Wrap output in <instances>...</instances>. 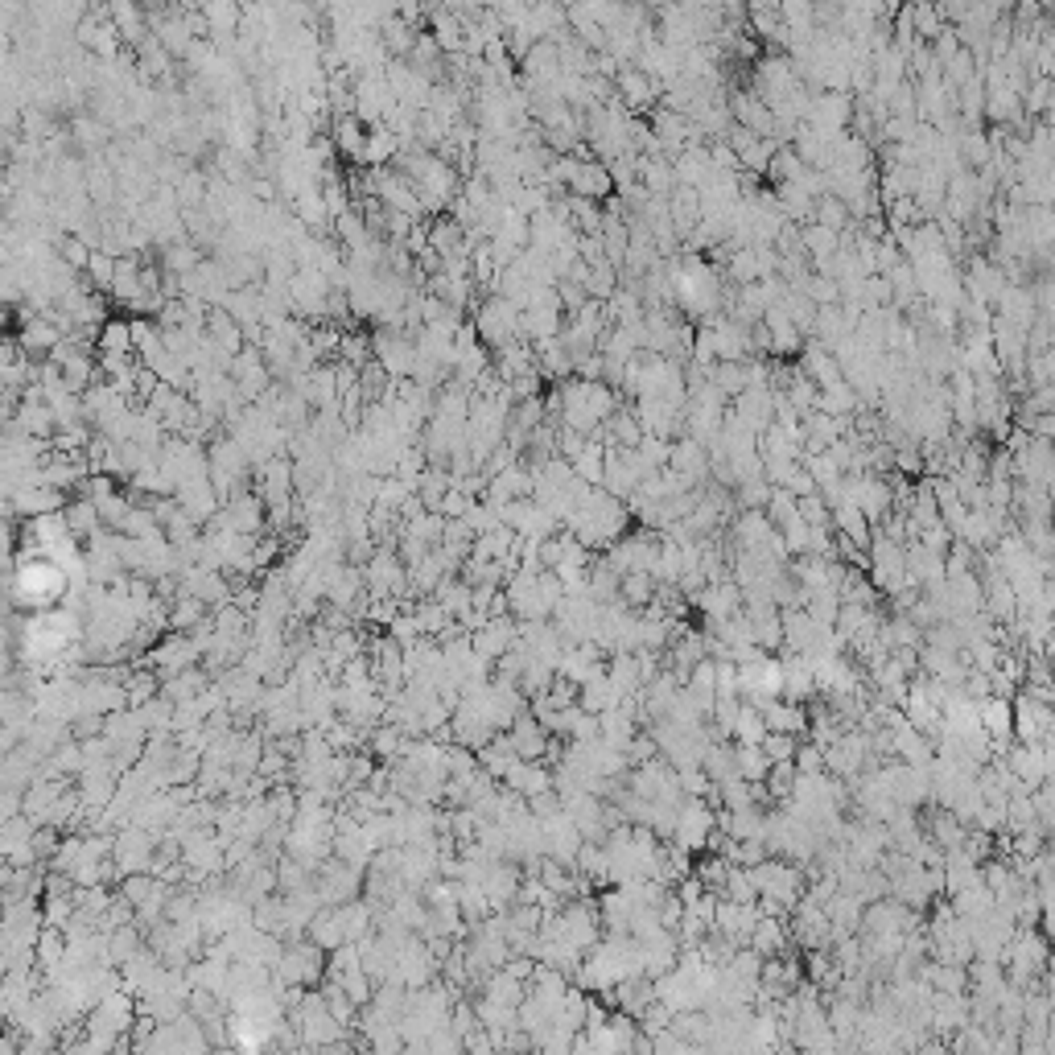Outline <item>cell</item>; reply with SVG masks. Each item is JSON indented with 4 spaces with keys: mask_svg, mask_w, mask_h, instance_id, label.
<instances>
[{
    "mask_svg": "<svg viewBox=\"0 0 1055 1055\" xmlns=\"http://www.w3.org/2000/svg\"><path fill=\"white\" fill-rule=\"evenodd\" d=\"M474 330H479V343L499 355L503 347L520 343V310L507 297H487L474 310Z\"/></svg>",
    "mask_w": 1055,
    "mask_h": 1055,
    "instance_id": "cell-1",
    "label": "cell"
},
{
    "mask_svg": "<svg viewBox=\"0 0 1055 1055\" xmlns=\"http://www.w3.org/2000/svg\"><path fill=\"white\" fill-rule=\"evenodd\" d=\"M870 582H874V590H882V594H903V590H911V573H907V544H895V540H887V536H878L874 532V544H870Z\"/></svg>",
    "mask_w": 1055,
    "mask_h": 1055,
    "instance_id": "cell-2",
    "label": "cell"
},
{
    "mask_svg": "<svg viewBox=\"0 0 1055 1055\" xmlns=\"http://www.w3.org/2000/svg\"><path fill=\"white\" fill-rule=\"evenodd\" d=\"M713 829H718V812H713L705 800H685L680 804V816H676V833H672V845L685 849V854H701L709 845Z\"/></svg>",
    "mask_w": 1055,
    "mask_h": 1055,
    "instance_id": "cell-3",
    "label": "cell"
},
{
    "mask_svg": "<svg viewBox=\"0 0 1055 1055\" xmlns=\"http://www.w3.org/2000/svg\"><path fill=\"white\" fill-rule=\"evenodd\" d=\"M660 91H664V87H660L648 71H639V66H623L619 79H615V95L623 99V108H627L631 116H639V112H656V99H664Z\"/></svg>",
    "mask_w": 1055,
    "mask_h": 1055,
    "instance_id": "cell-4",
    "label": "cell"
},
{
    "mask_svg": "<svg viewBox=\"0 0 1055 1055\" xmlns=\"http://www.w3.org/2000/svg\"><path fill=\"white\" fill-rule=\"evenodd\" d=\"M730 116L738 128L746 132H755V136H767V141H775V112L759 99V91H734L730 95Z\"/></svg>",
    "mask_w": 1055,
    "mask_h": 1055,
    "instance_id": "cell-5",
    "label": "cell"
},
{
    "mask_svg": "<svg viewBox=\"0 0 1055 1055\" xmlns=\"http://www.w3.org/2000/svg\"><path fill=\"white\" fill-rule=\"evenodd\" d=\"M569 194L573 198H590V202L615 198V178H610V165L598 161V157H582V161H577V174H573Z\"/></svg>",
    "mask_w": 1055,
    "mask_h": 1055,
    "instance_id": "cell-6",
    "label": "cell"
},
{
    "mask_svg": "<svg viewBox=\"0 0 1055 1055\" xmlns=\"http://www.w3.org/2000/svg\"><path fill=\"white\" fill-rule=\"evenodd\" d=\"M13 338H17V347H21L29 359H38V355L54 359V351L66 343V334H62V330H58L50 318H29V322H25V326H21Z\"/></svg>",
    "mask_w": 1055,
    "mask_h": 1055,
    "instance_id": "cell-7",
    "label": "cell"
},
{
    "mask_svg": "<svg viewBox=\"0 0 1055 1055\" xmlns=\"http://www.w3.org/2000/svg\"><path fill=\"white\" fill-rule=\"evenodd\" d=\"M800 371H804V376H808L816 388H821V392L845 380V376H841V363H837V355H833L829 347H821V343H816V338H812V343L800 351Z\"/></svg>",
    "mask_w": 1055,
    "mask_h": 1055,
    "instance_id": "cell-8",
    "label": "cell"
},
{
    "mask_svg": "<svg viewBox=\"0 0 1055 1055\" xmlns=\"http://www.w3.org/2000/svg\"><path fill=\"white\" fill-rule=\"evenodd\" d=\"M763 326H767V334H771V355H775V359H784V355H796V351H800L804 334L796 330V322H792V314L784 310V305H771V310L763 314Z\"/></svg>",
    "mask_w": 1055,
    "mask_h": 1055,
    "instance_id": "cell-9",
    "label": "cell"
},
{
    "mask_svg": "<svg viewBox=\"0 0 1055 1055\" xmlns=\"http://www.w3.org/2000/svg\"><path fill=\"white\" fill-rule=\"evenodd\" d=\"M763 722H767V734H800L812 718H808V709L800 701H788V697H775L767 701L763 709Z\"/></svg>",
    "mask_w": 1055,
    "mask_h": 1055,
    "instance_id": "cell-10",
    "label": "cell"
},
{
    "mask_svg": "<svg viewBox=\"0 0 1055 1055\" xmlns=\"http://www.w3.org/2000/svg\"><path fill=\"white\" fill-rule=\"evenodd\" d=\"M668 466L676 474H685V479H693V483H705V474H709V450L701 446V441H693V437H676Z\"/></svg>",
    "mask_w": 1055,
    "mask_h": 1055,
    "instance_id": "cell-11",
    "label": "cell"
},
{
    "mask_svg": "<svg viewBox=\"0 0 1055 1055\" xmlns=\"http://www.w3.org/2000/svg\"><path fill=\"white\" fill-rule=\"evenodd\" d=\"M330 132H334V149L343 153L347 161L363 165V145H367L363 120H359V116H334V120H330Z\"/></svg>",
    "mask_w": 1055,
    "mask_h": 1055,
    "instance_id": "cell-12",
    "label": "cell"
},
{
    "mask_svg": "<svg viewBox=\"0 0 1055 1055\" xmlns=\"http://www.w3.org/2000/svg\"><path fill=\"white\" fill-rule=\"evenodd\" d=\"M62 516H66V528H71L75 540H95L99 532H104V516H99V507L91 499H83V495L66 503Z\"/></svg>",
    "mask_w": 1055,
    "mask_h": 1055,
    "instance_id": "cell-13",
    "label": "cell"
},
{
    "mask_svg": "<svg viewBox=\"0 0 1055 1055\" xmlns=\"http://www.w3.org/2000/svg\"><path fill=\"white\" fill-rule=\"evenodd\" d=\"M639 186L656 194V198H668L676 190V169L668 157H639Z\"/></svg>",
    "mask_w": 1055,
    "mask_h": 1055,
    "instance_id": "cell-14",
    "label": "cell"
},
{
    "mask_svg": "<svg viewBox=\"0 0 1055 1055\" xmlns=\"http://www.w3.org/2000/svg\"><path fill=\"white\" fill-rule=\"evenodd\" d=\"M816 413H829V417H837V421H849L854 413H862V396H858V388L854 384H833V388H825L821 392V404H816Z\"/></svg>",
    "mask_w": 1055,
    "mask_h": 1055,
    "instance_id": "cell-15",
    "label": "cell"
},
{
    "mask_svg": "<svg viewBox=\"0 0 1055 1055\" xmlns=\"http://www.w3.org/2000/svg\"><path fill=\"white\" fill-rule=\"evenodd\" d=\"M656 594H660L656 573H627V577H623V586H619V602H623L627 610H635V615H639L643 606H652Z\"/></svg>",
    "mask_w": 1055,
    "mask_h": 1055,
    "instance_id": "cell-16",
    "label": "cell"
},
{
    "mask_svg": "<svg viewBox=\"0 0 1055 1055\" xmlns=\"http://www.w3.org/2000/svg\"><path fill=\"white\" fill-rule=\"evenodd\" d=\"M569 466H573V474L586 487H602V479H606V441H586L582 454H577Z\"/></svg>",
    "mask_w": 1055,
    "mask_h": 1055,
    "instance_id": "cell-17",
    "label": "cell"
},
{
    "mask_svg": "<svg viewBox=\"0 0 1055 1055\" xmlns=\"http://www.w3.org/2000/svg\"><path fill=\"white\" fill-rule=\"evenodd\" d=\"M512 746H516V755L528 759V763H540V755L549 751V738H544V726L536 718H520L516 730H512Z\"/></svg>",
    "mask_w": 1055,
    "mask_h": 1055,
    "instance_id": "cell-18",
    "label": "cell"
},
{
    "mask_svg": "<svg viewBox=\"0 0 1055 1055\" xmlns=\"http://www.w3.org/2000/svg\"><path fill=\"white\" fill-rule=\"evenodd\" d=\"M734 763H738V779H746V784H767L775 767L763 746H734Z\"/></svg>",
    "mask_w": 1055,
    "mask_h": 1055,
    "instance_id": "cell-19",
    "label": "cell"
},
{
    "mask_svg": "<svg viewBox=\"0 0 1055 1055\" xmlns=\"http://www.w3.org/2000/svg\"><path fill=\"white\" fill-rule=\"evenodd\" d=\"M788 928L779 924V915H763L759 920V928H755V936H751V948L759 952V957H779V948L788 944Z\"/></svg>",
    "mask_w": 1055,
    "mask_h": 1055,
    "instance_id": "cell-20",
    "label": "cell"
},
{
    "mask_svg": "<svg viewBox=\"0 0 1055 1055\" xmlns=\"http://www.w3.org/2000/svg\"><path fill=\"white\" fill-rule=\"evenodd\" d=\"M99 355H136V343H132V322H104L99 330Z\"/></svg>",
    "mask_w": 1055,
    "mask_h": 1055,
    "instance_id": "cell-21",
    "label": "cell"
},
{
    "mask_svg": "<svg viewBox=\"0 0 1055 1055\" xmlns=\"http://www.w3.org/2000/svg\"><path fill=\"white\" fill-rule=\"evenodd\" d=\"M54 248H58V260H62L66 268H75V272H83V277H87V268H91V260H95V252H91L87 240H79V235H58Z\"/></svg>",
    "mask_w": 1055,
    "mask_h": 1055,
    "instance_id": "cell-22",
    "label": "cell"
},
{
    "mask_svg": "<svg viewBox=\"0 0 1055 1055\" xmlns=\"http://www.w3.org/2000/svg\"><path fill=\"white\" fill-rule=\"evenodd\" d=\"M763 738H767V722H763V713H759V709H751V705H742L738 722H734V742H738V746H763Z\"/></svg>",
    "mask_w": 1055,
    "mask_h": 1055,
    "instance_id": "cell-23",
    "label": "cell"
},
{
    "mask_svg": "<svg viewBox=\"0 0 1055 1055\" xmlns=\"http://www.w3.org/2000/svg\"><path fill=\"white\" fill-rule=\"evenodd\" d=\"M816 223H825L833 231H849V227H854V215H849V207L837 194H825L821 202H816Z\"/></svg>",
    "mask_w": 1055,
    "mask_h": 1055,
    "instance_id": "cell-24",
    "label": "cell"
},
{
    "mask_svg": "<svg viewBox=\"0 0 1055 1055\" xmlns=\"http://www.w3.org/2000/svg\"><path fill=\"white\" fill-rule=\"evenodd\" d=\"M87 281H91L95 289L112 293V285H116V256L95 252V260H91V268H87Z\"/></svg>",
    "mask_w": 1055,
    "mask_h": 1055,
    "instance_id": "cell-25",
    "label": "cell"
},
{
    "mask_svg": "<svg viewBox=\"0 0 1055 1055\" xmlns=\"http://www.w3.org/2000/svg\"><path fill=\"white\" fill-rule=\"evenodd\" d=\"M763 751H767L771 763H796L800 742H796V734H767L763 738Z\"/></svg>",
    "mask_w": 1055,
    "mask_h": 1055,
    "instance_id": "cell-26",
    "label": "cell"
},
{
    "mask_svg": "<svg viewBox=\"0 0 1055 1055\" xmlns=\"http://www.w3.org/2000/svg\"><path fill=\"white\" fill-rule=\"evenodd\" d=\"M796 512H800V520L812 524V528L833 524V520H829V503H825V495H804V499H796Z\"/></svg>",
    "mask_w": 1055,
    "mask_h": 1055,
    "instance_id": "cell-27",
    "label": "cell"
},
{
    "mask_svg": "<svg viewBox=\"0 0 1055 1055\" xmlns=\"http://www.w3.org/2000/svg\"><path fill=\"white\" fill-rule=\"evenodd\" d=\"M75 141L87 145V149H91V145H104V141H108V124H104V120H95V116H79V120H75Z\"/></svg>",
    "mask_w": 1055,
    "mask_h": 1055,
    "instance_id": "cell-28",
    "label": "cell"
},
{
    "mask_svg": "<svg viewBox=\"0 0 1055 1055\" xmlns=\"http://www.w3.org/2000/svg\"><path fill=\"white\" fill-rule=\"evenodd\" d=\"M796 771L800 775H825V751H821V746H812V742L800 746V751H796Z\"/></svg>",
    "mask_w": 1055,
    "mask_h": 1055,
    "instance_id": "cell-29",
    "label": "cell"
},
{
    "mask_svg": "<svg viewBox=\"0 0 1055 1055\" xmlns=\"http://www.w3.org/2000/svg\"><path fill=\"white\" fill-rule=\"evenodd\" d=\"M174 190H178V198L186 202V207H194V202H202V190H207V186H202V174H194V169H186V174H182V182H178Z\"/></svg>",
    "mask_w": 1055,
    "mask_h": 1055,
    "instance_id": "cell-30",
    "label": "cell"
},
{
    "mask_svg": "<svg viewBox=\"0 0 1055 1055\" xmlns=\"http://www.w3.org/2000/svg\"><path fill=\"white\" fill-rule=\"evenodd\" d=\"M788 491H792L796 499H804V495H821V487H816V479H812V474H808L804 466L796 470V479H792V487H788Z\"/></svg>",
    "mask_w": 1055,
    "mask_h": 1055,
    "instance_id": "cell-31",
    "label": "cell"
},
{
    "mask_svg": "<svg viewBox=\"0 0 1055 1055\" xmlns=\"http://www.w3.org/2000/svg\"><path fill=\"white\" fill-rule=\"evenodd\" d=\"M1039 755H1043V775H1047V784H1055V742H1043V746H1039Z\"/></svg>",
    "mask_w": 1055,
    "mask_h": 1055,
    "instance_id": "cell-32",
    "label": "cell"
},
{
    "mask_svg": "<svg viewBox=\"0 0 1055 1055\" xmlns=\"http://www.w3.org/2000/svg\"><path fill=\"white\" fill-rule=\"evenodd\" d=\"M1047 1051L1055 1055V1014H1051V1023H1047Z\"/></svg>",
    "mask_w": 1055,
    "mask_h": 1055,
    "instance_id": "cell-33",
    "label": "cell"
},
{
    "mask_svg": "<svg viewBox=\"0 0 1055 1055\" xmlns=\"http://www.w3.org/2000/svg\"><path fill=\"white\" fill-rule=\"evenodd\" d=\"M920 1055H948V1051H944L940 1043H924V1047H920Z\"/></svg>",
    "mask_w": 1055,
    "mask_h": 1055,
    "instance_id": "cell-34",
    "label": "cell"
},
{
    "mask_svg": "<svg viewBox=\"0 0 1055 1055\" xmlns=\"http://www.w3.org/2000/svg\"><path fill=\"white\" fill-rule=\"evenodd\" d=\"M1018 1055H1051L1047 1047H1018Z\"/></svg>",
    "mask_w": 1055,
    "mask_h": 1055,
    "instance_id": "cell-35",
    "label": "cell"
}]
</instances>
